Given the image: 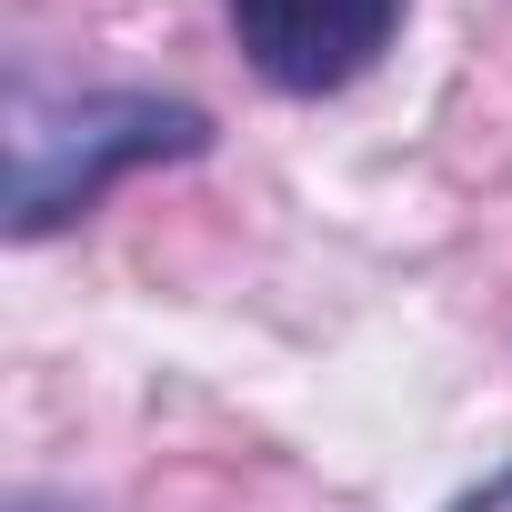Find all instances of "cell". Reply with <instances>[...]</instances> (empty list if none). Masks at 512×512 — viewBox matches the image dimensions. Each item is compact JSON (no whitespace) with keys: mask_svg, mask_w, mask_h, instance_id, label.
Returning <instances> with one entry per match:
<instances>
[{"mask_svg":"<svg viewBox=\"0 0 512 512\" xmlns=\"http://www.w3.org/2000/svg\"><path fill=\"white\" fill-rule=\"evenodd\" d=\"M211 151V111L181 91H41L11 81V241H51L81 211H101L111 181L151 171V161H201Z\"/></svg>","mask_w":512,"mask_h":512,"instance_id":"6da1fadb","label":"cell"},{"mask_svg":"<svg viewBox=\"0 0 512 512\" xmlns=\"http://www.w3.org/2000/svg\"><path fill=\"white\" fill-rule=\"evenodd\" d=\"M251 81L282 101H332L382 71L402 41V0H221Z\"/></svg>","mask_w":512,"mask_h":512,"instance_id":"7a4b0ae2","label":"cell"},{"mask_svg":"<svg viewBox=\"0 0 512 512\" xmlns=\"http://www.w3.org/2000/svg\"><path fill=\"white\" fill-rule=\"evenodd\" d=\"M452 512H512V462H502V472H482V482H472Z\"/></svg>","mask_w":512,"mask_h":512,"instance_id":"3957f363","label":"cell"},{"mask_svg":"<svg viewBox=\"0 0 512 512\" xmlns=\"http://www.w3.org/2000/svg\"><path fill=\"white\" fill-rule=\"evenodd\" d=\"M11 512H71V502H41V492H21V502H11Z\"/></svg>","mask_w":512,"mask_h":512,"instance_id":"277c9868","label":"cell"}]
</instances>
